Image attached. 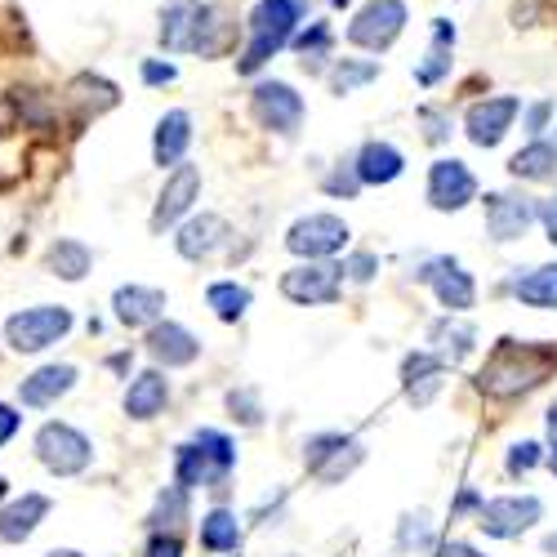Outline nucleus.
Listing matches in <instances>:
<instances>
[{
    "label": "nucleus",
    "instance_id": "nucleus-1",
    "mask_svg": "<svg viewBox=\"0 0 557 557\" xmlns=\"http://www.w3.org/2000/svg\"><path fill=\"white\" fill-rule=\"evenodd\" d=\"M232 27L214 0H170L161 10V45L170 54H219Z\"/></svg>",
    "mask_w": 557,
    "mask_h": 557
},
{
    "label": "nucleus",
    "instance_id": "nucleus-2",
    "mask_svg": "<svg viewBox=\"0 0 557 557\" xmlns=\"http://www.w3.org/2000/svg\"><path fill=\"white\" fill-rule=\"evenodd\" d=\"M557 366V352L553 348H535V344H518V339H504L486 370H482V393L491 397H513V393H527L535 388L548 370Z\"/></svg>",
    "mask_w": 557,
    "mask_h": 557
},
{
    "label": "nucleus",
    "instance_id": "nucleus-3",
    "mask_svg": "<svg viewBox=\"0 0 557 557\" xmlns=\"http://www.w3.org/2000/svg\"><path fill=\"white\" fill-rule=\"evenodd\" d=\"M304 18V0H259L255 14H250V45H246V54H242V72H259L282 45L295 36Z\"/></svg>",
    "mask_w": 557,
    "mask_h": 557
},
{
    "label": "nucleus",
    "instance_id": "nucleus-4",
    "mask_svg": "<svg viewBox=\"0 0 557 557\" xmlns=\"http://www.w3.org/2000/svg\"><path fill=\"white\" fill-rule=\"evenodd\" d=\"M72 331V312L63 304H40V308H23L5 321V339L14 352H45L50 344H59Z\"/></svg>",
    "mask_w": 557,
    "mask_h": 557
},
{
    "label": "nucleus",
    "instance_id": "nucleus-5",
    "mask_svg": "<svg viewBox=\"0 0 557 557\" xmlns=\"http://www.w3.org/2000/svg\"><path fill=\"white\" fill-rule=\"evenodd\" d=\"M361 459H366V446L348 433H317L304 446V463L321 486H339Z\"/></svg>",
    "mask_w": 557,
    "mask_h": 557
},
{
    "label": "nucleus",
    "instance_id": "nucleus-6",
    "mask_svg": "<svg viewBox=\"0 0 557 557\" xmlns=\"http://www.w3.org/2000/svg\"><path fill=\"white\" fill-rule=\"evenodd\" d=\"M36 459H40L50 473H59V478H76V473L89 469V459H95V446H89V437H85L81 429L54 420V424H45V429L36 433Z\"/></svg>",
    "mask_w": 557,
    "mask_h": 557
},
{
    "label": "nucleus",
    "instance_id": "nucleus-7",
    "mask_svg": "<svg viewBox=\"0 0 557 557\" xmlns=\"http://www.w3.org/2000/svg\"><path fill=\"white\" fill-rule=\"evenodd\" d=\"M344 286V263H326V259H308L299 268H290L282 276V295L290 304H335Z\"/></svg>",
    "mask_w": 557,
    "mask_h": 557
},
{
    "label": "nucleus",
    "instance_id": "nucleus-8",
    "mask_svg": "<svg viewBox=\"0 0 557 557\" xmlns=\"http://www.w3.org/2000/svg\"><path fill=\"white\" fill-rule=\"evenodd\" d=\"M544 518V504L535 495H499V499H486L482 513H478V527L495 540H518L522 531H531L535 522Z\"/></svg>",
    "mask_w": 557,
    "mask_h": 557
},
{
    "label": "nucleus",
    "instance_id": "nucleus-9",
    "mask_svg": "<svg viewBox=\"0 0 557 557\" xmlns=\"http://www.w3.org/2000/svg\"><path fill=\"white\" fill-rule=\"evenodd\" d=\"M406 27V5L401 0H370V5L348 23V40L361 45V50H388V45L401 36Z\"/></svg>",
    "mask_w": 557,
    "mask_h": 557
},
{
    "label": "nucleus",
    "instance_id": "nucleus-10",
    "mask_svg": "<svg viewBox=\"0 0 557 557\" xmlns=\"http://www.w3.org/2000/svg\"><path fill=\"white\" fill-rule=\"evenodd\" d=\"M348 242V223L339 214H308L286 232V246L299 259H331Z\"/></svg>",
    "mask_w": 557,
    "mask_h": 557
},
{
    "label": "nucleus",
    "instance_id": "nucleus-11",
    "mask_svg": "<svg viewBox=\"0 0 557 557\" xmlns=\"http://www.w3.org/2000/svg\"><path fill=\"white\" fill-rule=\"evenodd\" d=\"M255 116H259L263 129L295 134L299 121H304V99L286 81H263V85H255Z\"/></svg>",
    "mask_w": 557,
    "mask_h": 557
},
{
    "label": "nucleus",
    "instance_id": "nucleus-12",
    "mask_svg": "<svg viewBox=\"0 0 557 557\" xmlns=\"http://www.w3.org/2000/svg\"><path fill=\"white\" fill-rule=\"evenodd\" d=\"M478 197V178L463 161H433L429 170V201L433 210H463Z\"/></svg>",
    "mask_w": 557,
    "mask_h": 557
},
{
    "label": "nucleus",
    "instance_id": "nucleus-13",
    "mask_svg": "<svg viewBox=\"0 0 557 557\" xmlns=\"http://www.w3.org/2000/svg\"><path fill=\"white\" fill-rule=\"evenodd\" d=\"M197 193H201V170L197 165H174V174L165 178V188L157 197V210H152V232H165L170 223H178L193 210Z\"/></svg>",
    "mask_w": 557,
    "mask_h": 557
},
{
    "label": "nucleus",
    "instance_id": "nucleus-14",
    "mask_svg": "<svg viewBox=\"0 0 557 557\" xmlns=\"http://www.w3.org/2000/svg\"><path fill=\"white\" fill-rule=\"evenodd\" d=\"M420 282H429L433 290H437V299H442V308H450V312H469L473 308V299H478V286H473V276L463 272L455 259H429L424 263V272H420Z\"/></svg>",
    "mask_w": 557,
    "mask_h": 557
},
{
    "label": "nucleus",
    "instance_id": "nucleus-15",
    "mask_svg": "<svg viewBox=\"0 0 557 557\" xmlns=\"http://www.w3.org/2000/svg\"><path fill=\"white\" fill-rule=\"evenodd\" d=\"M540 219V210L531 206V197H518V193H495L486 197V227L495 242H518L527 237V227Z\"/></svg>",
    "mask_w": 557,
    "mask_h": 557
},
{
    "label": "nucleus",
    "instance_id": "nucleus-16",
    "mask_svg": "<svg viewBox=\"0 0 557 557\" xmlns=\"http://www.w3.org/2000/svg\"><path fill=\"white\" fill-rule=\"evenodd\" d=\"M522 112L518 99H486V103H473L469 116H463V129H469V138L478 148H495L499 138L508 134V125H513V116Z\"/></svg>",
    "mask_w": 557,
    "mask_h": 557
},
{
    "label": "nucleus",
    "instance_id": "nucleus-17",
    "mask_svg": "<svg viewBox=\"0 0 557 557\" xmlns=\"http://www.w3.org/2000/svg\"><path fill=\"white\" fill-rule=\"evenodd\" d=\"M148 352L174 370V366H193L201 357V339L188 331V326H178V321H157V326L148 331Z\"/></svg>",
    "mask_w": 557,
    "mask_h": 557
},
{
    "label": "nucleus",
    "instance_id": "nucleus-18",
    "mask_svg": "<svg viewBox=\"0 0 557 557\" xmlns=\"http://www.w3.org/2000/svg\"><path fill=\"white\" fill-rule=\"evenodd\" d=\"M227 223L219 219V214H201V219H188L178 227V255L183 259H193V263H206V259H214L223 246H227Z\"/></svg>",
    "mask_w": 557,
    "mask_h": 557
},
{
    "label": "nucleus",
    "instance_id": "nucleus-19",
    "mask_svg": "<svg viewBox=\"0 0 557 557\" xmlns=\"http://www.w3.org/2000/svg\"><path fill=\"white\" fill-rule=\"evenodd\" d=\"M112 308H116L121 326H157L161 312H165V290H157V286H121L112 295Z\"/></svg>",
    "mask_w": 557,
    "mask_h": 557
},
{
    "label": "nucleus",
    "instance_id": "nucleus-20",
    "mask_svg": "<svg viewBox=\"0 0 557 557\" xmlns=\"http://www.w3.org/2000/svg\"><path fill=\"white\" fill-rule=\"evenodd\" d=\"M72 384H76V366H40L36 375H27L23 380V388H18V401L23 406H36V410H45V406H54L59 397H67L72 393Z\"/></svg>",
    "mask_w": 557,
    "mask_h": 557
},
{
    "label": "nucleus",
    "instance_id": "nucleus-21",
    "mask_svg": "<svg viewBox=\"0 0 557 557\" xmlns=\"http://www.w3.org/2000/svg\"><path fill=\"white\" fill-rule=\"evenodd\" d=\"M193 144V116L188 112H165L161 125H157V138H152V157L161 170H174L183 165V152Z\"/></svg>",
    "mask_w": 557,
    "mask_h": 557
},
{
    "label": "nucleus",
    "instance_id": "nucleus-22",
    "mask_svg": "<svg viewBox=\"0 0 557 557\" xmlns=\"http://www.w3.org/2000/svg\"><path fill=\"white\" fill-rule=\"evenodd\" d=\"M45 513H50V499L45 495H23V499H14V504H5L0 508V540L5 544H23L40 522H45Z\"/></svg>",
    "mask_w": 557,
    "mask_h": 557
},
{
    "label": "nucleus",
    "instance_id": "nucleus-23",
    "mask_svg": "<svg viewBox=\"0 0 557 557\" xmlns=\"http://www.w3.org/2000/svg\"><path fill=\"white\" fill-rule=\"evenodd\" d=\"M170 401V380L161 375V370H144L129 388H125V414L129 420H152V414H161Z\"/></svg>",
    "mask_w": 557,
    "mask_h": 557
},
{
    "label": "nucleus",
    "instance_id": "nucleus-24",
    "mask_svg": "<svg viewBox=\"0 0 557 557\" xmlns=\"http://www.w3.org/2000/svg\"><path fill=\"white\" fill-rule=\"evenodd\" d=\"M352 170H357L361 183H393V178L406 170V157H401L393 144H384V138H370V144L357 152Z\"/></svg>",
    "mask_w": 557,
    "mask_h": 557
},
{
    "label": "nucleus",
    "instance_id": "nucleus-25",
    "mask_svg": "<svg viewBox=\"0 0 557 557\" xmlns=\"http://www.w3.org/2000/svg\"><path fill=\"white\" fill-rule=\"evenodd\" d=\"M242 544V522L237 513H227V508H210L201 518V548L210 553H237Z\"/></svg>",
    "mask_w": 557,
    "mask_h": 557
},
{
    "label": "nucleus",
    "instance_id": "nucleus-26",
    "mask_svg": "<svg viewBox=\"0 0 557 557\" xmlns=\"http://www.w3.org/2000/svg\"><path fill=\"white\" fill-rule=\"evenodd\" d=\"M513 295L527 308H557V263H544V268H531L527 276H518Z\"/></svg>",
    "mask_w": 557,
    "mask_h": 557
},
{
    "label": "nucleus",
    "instance_id": "nucleus-27",
    "mask_svg": "<svg viewBox=\"0 0 557 557\" xmlns=\"http://www.w3.org/2000/svg\"><path fill=\"white\" fill-rule=\"evenodd\" d=\"M473 339H478L473 326H463V321H450V317H442L437 326L429 331V344H433V352H437L442 361H446V357H450V361H463V357L473 352Z\"/></svg>",
    "mask_w": 557,
    "mask_h": 557
},
{
    "label": "nucleus",
    "instance_id": "nucleus-28",
    "mask_svg": "<svg viewBox=\"0 0 557 557\" xmlns=\"http://www.w3.org/2000/svg\"><path fill=\"white\" fill-rule=\"evenodd\" d=\"M89 263H95V255H89V246L63 237L50 246V255H45V268H50L54 276H63V282H81V276L89 272Z\"/></svg>",
    "mask_w": 557,
    "mask_h": 557
},
{
    "label": "nucleus",
    "instance_id": "nucleus-29",
    "mask_svg": "<svg viewBox=\"0 0 557 557\" xmlns=\"http://www.w3.org/2000/svg\"><path fill=\"white\" fill-rule=\"evenodd\" d=\"M193 442H197V446L206 450V459H210V478H214V486L227 482V473L237 469V446H232V437L219 433V429H197Z\"/></svg>",
    "mask_w": 557,
    "mask_h": 557
},
{
    "label": "nucleus",
    "instance_id": "nucleus-30",
    "mask_svg": "<svg viewBox=\"0 0 557 557\" xmlns=\"http://www.w3.org/2000/svg\"><path fill=\"white\" fill-rule=\"evenodd\" d=\"M508 174L513 178H548V174H557V144L535 138L531 148H522L513 161H508Z\"/></svg>",
    "mask_w": 557,
    "mask_h": 557
},
{
    "label": "nucleus",
    "instance_id": "nucleus-31",
    "mask_svg": "<svg viewBox=\"0 0 557 557\" xmlns=\"http://www.w3.org/2000/svg\"><path fill=\"white\" fill-rule=\"evenodd\" d=\"M174 478H178L183 491H193V486H214V478H210V459H206V450H201L197 442H183V446H178V455H174Z\"/></svg>",
    "mask_w": 557,
    "mask_h": 557
},
{
    "label": "nucleus",
    "instance_id": "nucleus-32",
    "mask_svg": "<svg viewBox=\"0 0 557 557\" xmlns=\"http://www.w3.org/2000/svg\"><path fill=\"white\" fill-rule=\"evenodd\" d=\"M206 304L214 308L219 321H242L246 308H250V290L237 286V282H214V286L206 290Z\"/></svg>",
    "mask_w": 557,
    "mask_h": 557
},
{
    "label": "nucleus",
    "instance_id": "nucleus-33",
    "mask_svg": "<svg viewBox=\"0 0 557 557\" xmlns=\"http://www.w3.org/2000/svg\"><path fill=\"white\" fill-rule=\"evenodd\" d=\"M183 518H188V491H183V486L174 482V486H165V491L157 495V508H152L148 527H152V531H165V527L174 531Z\"/></svg>",
    "mask_w": 557,
    "mask_h": 557
},
{
    "label": "nucleus",
    "instance_id": "nucleus-34",
    "mask_svg": "<svg viewBox=\"0 0 557 557\" xmlns=\"http://www.w3.org/2000/svg\"><path fill=\"white\" fill-rule=\"evenodd\" d=\"M397 544L401 548H437V535H433V522H429V513L420 508V513H401V522H397Z\"/></svg>",
    "mask_w": 557,
    "mask_h": 557
},
{
    "label": "nucleus",
    "instance_id": "nucleus-35",
    "mask_svg": "<svg viewBox=\"0 0 557 557\" xmlns=\"http://www.w3.org/2000/svg\"><path fill=\"white\" fill-rule=\"evenodd\" d=\"M380 76V63H339L335 67V76H331V85H335V95H352L357 85H366V81H375Z\"/></svg>",
    "mask_w": 557,
    "mask_h": 557
},
{
    "label": "nucleus",
    "instance_id": "nucleus-36",
    "mask_svg": "<svg viewBox=\"0 0 557 557\" xmlns=\"http://www.w3.org/2000/svg\"><path fill=\"white\" fill-rule=\"evenodd\" d=\"M227 410H232V420H242L246 429H259V420H263V406H259V393L255 388L227 393Z\"/></svg>",
    "mask_w": 557,
    "mask_h": 557
},
{
    "label": "nucleus",
    "instance_id": "nucleus-37",
    "mask_svg": "<svg viewBox=\"0 0 557 557\" xmlns=\"http://www.w3.org/2000/svg\"><path fill=\"white\" fill-rule=\"evenodd\" d=\"M540 459H544L540 442H518L513 450H508V473H513V478H522V473H531V469H535Z\"/></svg>",
    "mask_w": 557,
    "mask_h": 557
},
{
    "label": "nucleus",
    "instance_id": "nucleus-38",
    "mask_svg": "<svg viewBox=\"0 0 557 557\" xmlns=\"http://www.w3.org/2000/svg\"><path fill=\"white\" fill-rule=\"evenodd\" d=\"M357 188H361V178H357L352 165H348V170L339 165V170L326 178V193H335V197H357Z\"/></svg>",
    "mask_w": 557,
    "mask_h": 557
},
{
    "label": "nucleus",
    "instance_id": "nucleus-39",
    "mask_svg": "<svg viewBox=\"0 0 557 557\" xmlns=\"http://www.w3.org/2000/svg\"><path fill=\"white\" fill-rule=\"evenodd\" d=\"M148 557H183V540H178L174 531H170V535L157 531V535L148 540Z\"/></svg>",
    "mask_w": 557,
    "mask_h": 557
},
{
    "label": "nucleus",
    "instance_id": "nucleus-40",
    "mask_svg": "<svg viewBox=\"0 0 557 557\" xmlns=\"http://www.w3.org/2000/svg\"><path fill=\"white\" fill-rule=\"evenodd\" d=\"M344 272L352 276V282H370V276H375V255H352L344 263Z\"/></svg>",
    "mask_w": 557,
    "mask_h": 557
},
{
    "label": "nucleus",
    "instance_id": "nucleus-41",
    "mask_svg": "<svg viewBox=\"0 0 557 557\" xmlns=\"http://www.w3.org/2000/svg\"><path fill=\"white\" fill-rule=\"evenodd\" d=\"M535 210H540V223H544V232H548V242L557 246V197H544Z\"/></svg>",
    "mask_w": 557,
    "mask_h": 557
},
{
    "label": "nucleus",
    "instance_id": "nucleus-42",
    "mask_svg": "<svg viewBox=\"0 0 557 557\" xmlns=\"http://www.w3.org/2000/svg\"><path fill=\"white\" fill-rule=\"evenodd\" d=\"M18 424H23V414H18L14 406H0V446H5V442L18 433Z\"/></svg>",
    "mask_w": 557,
    "mask_h": 557
},
{
    "label": "nucleus",
    "instance_id": "nucleus-43",
    "mask_svg": "<svg viewBox=\"0 0 557 557\" xmlns=\"http://www.w3.org/2000/svg\"><path fill=\"white\" fill-rule=\"evenodd\" d=\"M144 81L148 85H170L174 81V67L170 63H144Z\"/></svg>",
    "mask_w": 557,
    "mask_h": 557
},
{
    "label": "nucleus",
    "instance_id": "nucleus-44",
    "mask_svg": "<svg viewBox=\"0 0 557 557\" xmlns=\"http://www.w3.org/2000/svg\"><path fill=\"white\" fill-rule=\"evenodd\" d=\"M548 112H553V103H535V108L527 112V134H540V129L548 125Z\"/></svg>",
    "mask_w": 557,
    "mask_h": 557
},
{
    "label": "nucleus",
    "instance_id": "nucleus-45",
    "mask_svg": "<svg viewBox=\"0 0 557 557\" xmlns=\"http://www.w3.org/2000/svg\"><path fill=\"white\" fill-rule=\"evenodd\" d=\"M544 420H548V437H553V446H557V401L548 406V414H544Z\"/></svg>",
    "mask_w": 557,
    "mask_h": 557
},
{
    "label": "nucleus",
    "instance_id": "nucleus-46",
    "mask_svg": "<svg viewBox=\"0 0 557 557\" xmlns=\"http://www.w3.org/2000/svg\"><path fill=\"white\" fill-rule=\"evenodd\" d=\"M45 557H85V553H76V548H50Z\"/></svg>",
    "mask_w": 557,
    "mask_h": 557
},
{
    "label": "nucleus",
    "instance_id": "nucleus-47",
    "mask_svg": "<svg viewBox=\"0 0 557 557\" xmlns=\"http://www.w3.org/2000/svg\"><path fill=\"white\" fill-rule=\"evenodd\" d=\"M544 553H557V531H553V535H544Z\"/></svg>",
    "mask_w": 557,
    "mask_h": 557
},
{
    "label": "nucleus",
    "instance_id": "nucleus-48",
    "mask_svg": "<svg viewBox=\"0 0 557 557\" xmlns=\"http://www.w3.org/2000/svg\"><path fill=\"white\" fill-rule=\"evenodd\" d=\"M548 469H553V478H557V446L548 450Z\"/></svg>",
    "mask_w": 557,
    "mask_h": 557
},
{
    "label": "nucleus",
    "instance_id": "nucleus-49",
    "mask_svg": "<svg viewBox=\"0 0 557 557\" xmlns=\"http://www.w3.org/2000/svg\"><path fill=\"white\" fill-rule=\"evenodd\" d=\"M5 495H10V482H5V478H0V499H5Z\"/></svg>",
    "mask_w": 557,
    "mask_h": 557
}]
</instances>
